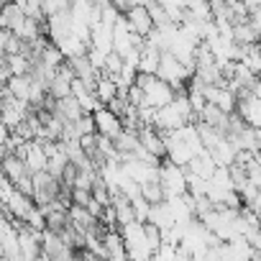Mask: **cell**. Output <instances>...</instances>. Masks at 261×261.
I'll return each mask as SVG.
<instances>
[{
  "instance_id": "5",
  "label": "cell",
  "mask_w": 261,
  "mask_h": 261,
  "mask_svg": "<svg viewBox=\"0 0 261 261\" xmlns=\"http://www.w3.org/2000/svg\"><path fill=\"white\" fill-rule=\"evenodd\" d=\"M62 192V179H57L49 172H36L34 174V202L36 205H51L59 200Z\"/></svg>"
},
{
  "instance_id": "20",
  "label": "cell",
  "mask_w": 261,
  "mask_h": 261,
  "mask_svg": "<svg viewBox=\"0 0 261 261\" xmlns=\"http://www.w3.org/2000/svg\"><path fill=\"white\" fill-rule=\"evenodd\" d=\"M95 95H97V100H100L102 105H110V102H113V100L120 95V87L115 85V80H113L110 74H102V77L97 80Z\"/></svg>"
},
{
  "instance_id": "25",
  "label": "cell",
  "mask_w": 261,
  "mask_h": 261,
  "mask_svg": "<svg viewBox=\"0 0 261 261\" xmlns=\"http://www.w3.org/2000/svg\"><path fill=\"white\" fill-rule=\"evenodd\" d=\"M72 0H44V16H57V13H69Z\"/></svg>"
},
{
  "instance_id": "17",
  "label": "cell",
  "mask_w": 261,
  "mask_h": 261,
  "mask_svg": "<svg viewBox=\"0 0 261 261\" xmlns=\"http://www.w3.org/2000/svg\"><path fill=\"white\" fill-rule=\"evenodd\" d=\"M57 46L64 51V57H67V59H77V57H85V54L90 51V41H85V39H82V36H77L74 31H72L67 39H62Z\"/></svg>"
},
{
  "instance_id": "26",
  "label": "cell",
  "mask_w": 261,
  "mask_h": 261,
  "mask_svg": "<svg viewBox=\"0 0 261 261\" xmlns=\"http://www.w3.org/2000/svg\"><path fill=\"white\" fill-rule=\"evenodd\" d=\"M123 69H125V62H123V57H120L118 51L108 54V62H105V74L115 77V74H120Z\"/></svg>"
},
{
  "instance_id": "22",
  "label": "cell",
  "mask_w": 261,
  "mask_h": 261,
  "mask_svg": "<svg viewBox=\"0 0 261 261\" xmlns=\"http://www.w3.org/2000/svg\"><path fill=\"white\" fill-rule=\"evenodd\" d=\"M187 18L213 21V6H210V0H187Z\"/></svg>"
},
{
  "instance_id": "21",
  "label": "cell",
  "mask_w": 261,
  "mask_h": 261,
  "mask_svg": "<svg viewBox=\"0 0 261 261\" xmlns=\"http://www.w3.org/2000/svg\"><path fill=\"white\" fill-rule=\"evenodd\" d=\"M6 90H8L13 97L29 102V97H31V74H26V77H11V80L6 82ZM29 105H31V102H29Z\"/></svg>"
},
{
  "instance_id": "27",
  "label": "cell",
  "mask_w": 261,
  "mask_h": 261,
  "mask_svg": "<svg viewBox=\"0 0 261 261\" xmlns=\"http://www.w3.org/2000/svg\"><path fill=\"white\" fill-rule=\"evenodd\" d=\"M26 225H31V228H36V230H46V228H49V225H46V215H44V210H41L39 205L29 213Z\"/></svg>"
},
{
  "instance_id": "23",
  "label": "cell",
  "mask_w": 261,
  "mask_h": 261,
  "mask_svg": "<svg viewBox=\"0 0 261 261\" xmlns=\"http://www.w3.org/2000/svg\"><path fill=\"white\" fill-rule=\"evenodd\" d=\"M233 39H236L238 46H253L258 41V34L253 31V26L248 21H243V23H236L233 26Z\"/></svg>"
},
{
  "instance_id": "9",
  "label": "cell",
  "mask_w": 261,
  "mask_h": 261,
  "mask_svg": "<svg viewBox=\"0 0 261 261\" xmlns=\"http://www.w3.org/2000/svg\"><path fill=\"white\" fill-rule=\"evenodd\" d=\"M74 29V21H72V13H57V16H49L46 18V36L51 39V44H59L62 39H67Z\"/></svg>"
},
{
  "instance_id": "8",
  "label": "cell",
  "mask_w": 261,
  "mask_h": 261,
  "mask_svg": "<svg viewBox=\"0 0 261 261\" xmlns=\"http://www.w3.org/2000/svg\"><path fill=\"white\" fill-rule=\"evenodd\" d=\"M34 207H36L34 197H31V195H26V192H21V190H16V192L3 202L6 215H8V218H13V220H18V223H26V218H29V213H31Z\"/></svg>"
},
{
  "instance_id": "4",
  "label": "cell",
  "mask_w": 261,
  "mask_h": 261,
  "mask_svg": "<svg viewBox=\"0 0 261 261\" xmlns=\"http://www.w3.org/2000/svg\"><path fill=\"white\" fill-rule=\"evenodd\" d=\"M31 110H34V108H31L29 102H23V100L13 97V95L3 87V125H6V128L18 130V128L29 120Z\"/></svg>"
},
{
  "instance_id": "14",
  "label": "cell",
  "mask_w": 261,
  "mask_h": 261,
  "mask_svg": "<svg viewBox=\"0 0 261 261\" xmlns=\"http://www.w3.org/2000/svg\"><path fill=\"white\" fill-rule=\"evenodd\" d=\"M149 223H151V225H156L162 233L177 225V220H174V213H172V207H169V202H167V200H164V202H159V205H151Z\"/></svg>"
},
{
  "instance_id": "2",
  "label": "cell",
  "mask_w": 261,
  "mask_h": 261,
  "mask_svg": "<svg viewBox=\"0 0 261 261\" xmlns=\"http://www.w3.org/2000/svg\"><path fill=\"white\" fill-rule=\"evenodd\" d=\"M159 185L164 187V195L167 200L169 197H179V195H187L190 192V179H187V169L185 167H177L174 162H162L159 167Z\"/></svg>"
},
{
  "instance_id": "32",
  "label": "cell",
  "mask_w": 261,
  "mask_h": 261,
  "mask_svg": "<svg viewBox=\"0 0 261 261\" xmlns=\"http://www.w3.org/2000/svg\"><path fill=\"white\" fill-rule=\"evenodd\" d=\"M248 261H261V253H253V256H251Z\"/></svg>"
},
{
  "instance_id": "13",
  "label": "cell",
  "mask_w": 261,
  "mask_h": 261,
  "mask_svg": "<svg viewBox=\"0 0 261 261\" xmlns=\"http://www.w3.org/2000/svg\"><path fill=\"white\" fill-rule=\"evenodd\" d=\"M210 154H213V159L218 162V167H233V164L238 162L241 149H238V146H236L228 136H225V139H223V141H220V144L210 151Z\"/></svg>"
},
{
  "instance_id": "16",
  "label": "cell",
  "mask_w": 261,
  "mask_h": 261,
  "mask_svg": "<svg viewBox=\"0 0 261 261\" xmlns=\"http://www.w3.org/2000/svg\"><path fill=\"white\" fill-rule=\"evenodd\" d=\"M26 21H29V16L23 13V8H18L16 3H6V8H3V18H0L3 29H8V31L18 34V31L23 29V23H26Z\"/></svg>"
},
{
  "instance_id": "19",
  "label": "cell",
  "mask_w": 261,
  "mask_h": 261,
  "mask_svg": "<svg viewBox=\"0 0 261 261\" xmlns=\"http://www.w3.org/2000/svg\"><path fill=\"white\" fill-rule=\"evenodd\" d=\"M162 54L159 49L154 46H144V54H141V62H139V74H156L159 72V64H162Z\"/></svg>"
},
{
  "instance_id": "35",
  "label": "cell",
  "mask_w": 261,
  "mask_h": 261,
  "mask_svg": "<svg viewBox=\"0 0 261 261\" xmlns=\"http://www.w3.org/2000/svg\"><path fill=\"white\" fill-rule=\"evenodd\" d=\"M6 3H13V0H6Z\"/></svg>"
},
{
  "instance_id": "28",
  "label": "cell",
  "mask_w": 261,
  "mask_h": 261,
  "mask_svg": "<svg viewBox=\"0 0 261 261\" xmlns=\"http://www.w3.org/2000/svg\"><path fill=\"white\" fill-rule=\"evenodd\" d=\"M110 3H113V6H115V8L120 11V13H128L130 8L136 6V0H110Z\"/></svg>"
},
{
  "instance_id": "31",
  "label": "cell",
  "mask_w": 261,
  "mask_h": 261,
  "mask_svg": "<svg viewBox=\"0 0 261 261\" xmlns=\"http://www.w3.org/2000/svg\"><path fill=\"white\" fill-rule=\"evenodd\" d=\"M251 11H261V0H246Z\"/></svg>"
},
{
  "instance_id": "10",
  "label": "cell",
  "mask_w": 261,
  "mask_h": 261,
  "mask_svg": "<svg viewBox=\"0 0 261 261\" xmlns=\"http://www.w3.org/2000/svg\"><path fill=\"white\" fill-rule=\"evenodd\" d=\"M125 18H128V23H130V29H134L139 36H149L156 26H154V18H151V13H149V8L146 6H134L128 13H125Z\"/></svg>"
},
{
  "instance_id": "30",
  "label": "cell",
  "mask_w": 261,
  "mask_h": 261,
  "mask_svg": "<svg viewBox=\"0 0 261 261\" xmlns=\"http://www.w3.org/2000/svg\"><path fill=\"white\" fill-rule=\"evenodd\" d=\"M246 207H251V210H253V213L258 215V220H261V192H258V197H256V200H253L251 205H246Z\"/></svg>"
},
{
  "instance_id": "1",
  "label": "cell",
  "mask_w": 261,
  "mask_h": 261,
  "mask_svg": "<svg viewBox=\"0 0 261 261\" xmlns=\"http://www.w3.org/2000/svg\"><path fill=\"white\" fill-rule=\"evenodd\" d=\"M136 85L144 90V105L149 108H167L174 102V97L179 95V90H174L169 82H164L162 77L156 74H139Z\"/></svg>"
},
{
  "instance_id": "33",
  "label": "cell",
  "mask_w": 261,
  "mask_h": 261,
  "mask_svg": "<svg viewBox=\"0 0 261 261\" xmlns=\"http://www.w3.org/2000/svg\"><path fill=\"white\" fill-rule=\"evenodd\" d=\"M256 46H258V51H261V36H258V41H256Z\"/></svg>"
},
{
  "instance_id": "18",
  "label": "cell",
  "mask_w": 261,
  "mask_h": 261,
  "mask_svg": "<svg viewBox=\"0 0 261 261\" xmlns=\"http://www.w3.org/2000/svg\"><path fill=\"white\" fill-rule=\"evenodd\" d=\"M3 64L11 69L13 77H26V74L34 72V59L29 54H11V57L3 59Z\"/></svg>"
},
{
  "instance_id": "6",
  "label": "cell",
  "mask_w": 261,
  "mask_h": 261,
  "mask_svg": "<svg viewBox=\"0 0 261 261\" xmlns=\"http://www.w3.org/2000/svg\"><path fill=\"white\" fill-rule=\"evenodd\" d=\"M95 125H97V134L100 136H108V139H118L123 130H125V123L118 113H113L108 105H100L95 113Z\"/></svg>"
},
{
  "instance_id": "15",
  "label": "cell",
  "mask_w": 261,
  "mask_h": 261,
  "mask_svg": "<svg viewBox=\"0 0 261 261\" xmlns=\"http://www.w3.org/2000/svg\"><path fill=\"white\" fill-rule=\"evenodd\" d=\"M187 172H190V174H197V177H202V179H210V177L218 172V162H215L213 154L205 149L200 156L192 159V164L187 167Z\"/></svg>"
},
{
  "instance_id": "11",
  "label": "cell",
  "mask_w": 261,
  "mask_h": 261,
  "mask_svg": "<svg viewBox=\"0 0 261 261\" xmlns=\"http://www.w3.org/2000/svg\"><path fill=\"white\" fill-rule=\"evenodd\" d=\"M139 139H141V144L149 154H154L156 159H167V144H164L162 130H156L154 125H146V128L139 130Z\"/></svg>"
},
{
  "instance_id": "7",
  "label": "cell",
  "mask_w": 261,
  "mask_h": 261,
  "mask_svg": "<svg viewBox=\"0 0 261 261\" xmlns=\"http://www.w3.org/2000/svg\"><path fill=\"white\" fill-rule=\"evenodd\" d=\"M251 128L261 130V100L251 92V90H241L238 92V110H236Z\"/></svg>"
},
{
  "instance_id": "29",
  "label": "cell",
  "mask_w": 261,
  "mask_h": 261,
  "mask_svg": "<svg viewBox=\"0 0 261 261\" xmlns=\"http://www.w3.org/2000/svg\"><path fill=\"white\" fill-rule=\"evenodd\" d=\"M248 23L253 26V31L261 36V11H251V16H248Z\"/></svg>"
},
{
  "instance_id": "24",
  "label": "cell",
  "mask_w": 261,
  "mask_h": 261,
  "mask_svg": "<svg viewBox=\"0 0 261 261\" xmlns=\"http://www.w3.org/2000/svg\"><path fill=\"white\" fill-rule=\"evenodd\" d=\"M64 62H67V57H64V51H62L57 44H49V46L44 49V54H41V64H46V67H51V69H59Z\"/></svg>"
},
{
  "instance_id": "34",
  "label": "cell",
  "mask_w": 261,
  "mask_h": 261,
  "mask_svg": "<svg viewBox=\"0 0 261 261\" xmlns=\"http://www.w3.org/2000/svg\"><path fill=\"white\" fill-rule=\"evenodd\" d=\"M225 3H233V0H225Z\"/></svg>"
},
{
  "instance_id": "12",
  "label": "cell",
  "mask_w": 261,
  "mask_h": 261,
  "mask_svg": "<svg viewBox=\"0 0 261 261\" xmlns=\"http://www.w3.org/2000/svg\"><path fill=\"white\" fill-rule=\"evenodd\" d=\"M90 46L102 51V54H113L115 51V31L108 23H97L92 26V36H90Z\"/></svg>"
},
{
  "instance_id": "3",
  "label": "cell",
  "mask_w": 261,
  "mask_h": 261,
  "mask_svg": "<svg viewBox=\"0 0 261 261\" xmlns=\"http://www.w3.org/2000/svg\"><path fill=\"white\" fill-rule=\"evenodd\" d=\"M156 77H162L164 82H169L174 90H182L187 82H192L195 72H192L190 67H185L172 51H164V54H162V64H159Z\"/></svg>"
}]
</instances>
